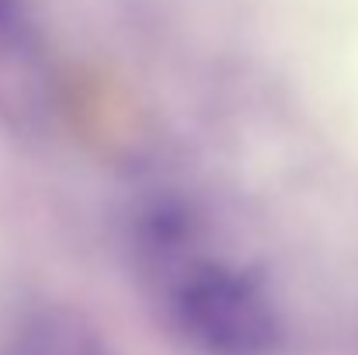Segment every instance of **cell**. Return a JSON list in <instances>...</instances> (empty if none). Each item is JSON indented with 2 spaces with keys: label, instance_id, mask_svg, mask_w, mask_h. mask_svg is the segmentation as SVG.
I'll use <instances>...</instances> for the list:
<instances>
[{
  "label": "cell",
  "instance_id": "2",
  "mask_svg": "<svg viewBox=\"0 0 358 355\" xmlns=\"http://www.w3.org/2000/svg\"><path fill=\"white\" fill-rule=\"evenodd\" d=\"M10 355H115L108 342L70 310H42L28 317L10 345Z\"/></svg>",
  "mask_w": 358,
  "mask_h": 355
},
{
  "label": "cell",
  "instance_id": "1",
  "mask_svg": "<svg viewBox=\"0 0 358 355\" xmlns=\"http://www.w3.org/2000/svg\"><path fill=\"white\" fill-rule=\"evenodd\" d=\"M167 268V310L178 335L199 355H275L282 317L247 268L160 247Z\"/></svg>",
  "mask_w": 358,
  "mask_h": 355
}]
</instances>
